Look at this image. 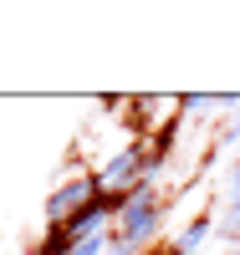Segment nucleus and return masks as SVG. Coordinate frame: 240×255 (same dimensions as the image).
<instances>
[{"mask_svg":"<svg viewBox=\"0 0 240 255\" xmlns=\"http://www.w3.org/2000/svg\"><path fill=\"white\" fill-rule=\"evenodd\" d=\"M230 204H240V163H235V179H230Z\"/></svg>","mask_w":240,"mask_h":255,"instance_id":"7","label":"nucleus"},{"mask_svg":"<svg viewBox=\"0 0 240 255\" xmlns=\"http://www.w3.org/2000/svg\"><path fill=\"white\" fill-rule=\"evenodd\" d=\"M97 194H102L97 174H72V179H61L51 194H46V225H67V220H77Z\"/></svg>","mask_w":240,"mask_h":255,"instance_id":"2","label":"nucleus"},{"mask_svg":"<svg viewBox=\"0 0 240 255\" xmlns=\"http://www.w3.org/2000/svg\"><path fill=\"white\" fill-rule=\"evenodd\" d=\"M205 235H210V215H194V225L174 240V255H194V250L205 245Z\"/></svg>","mask_w":240,"mask_h":255,"instance_id":"5","label":"nucleus"},{"mask_svg":"<svg viewBox=\"0 0 240 255\" xmlns=\"http://www.w3.org/2000/svg\"><path fill=\"white\" fill-rule=\"evenodd\" d=\"M164 215H169V199L154 194V184H138V189L123 194V209H118V220H113V235L123 245H133V250H148V245L159 240Z\"/></svg>","mask_w":240,"mask_h":255,"instance_id":"1","label":"nucleus"},{"mask_svg":"<svg viewBox=\"0 0 240 255\" xmlns=\"http://www.w3.org/2000/svg\"><path fill=\"white\" fill-rule=\"evenodd\" d=\"M113 235V230H107ZM107 235H92V240H77L72 245V255H107Z\"/></svg>","mask_w":240,"mask_h":255,"instance_id":"6","label":"nucleus"},{"mask_svg":"<svg viewBox=\"0 0 240 255\" xmlns=\"http://www.w3.org/2000/svg\"><path fill=\"white\" fill-rule=\"evenodd\" d=\"M72 245H77V240L67 235V225H46V235L36 240L31 255H72Z\"/></svg>","mask_w":240,"mask_h":255,"instance_id":"4","label":"nucleus"},{"mask_svg":"<svg viewBox=\"0 0 240 255\" xmlns=\"http://www.w3.org/2000/svg\"><path fill=\"white\" fill-rule=\"evenodd\" d=\"M143 153H148V143H128V148H118V153L97 168L102 194H128V189H138V184H143Z\"/></svg>","mask_w":240,"mask_h":255,"instance_id":"3","label":"nucleus"}]
</instances>
